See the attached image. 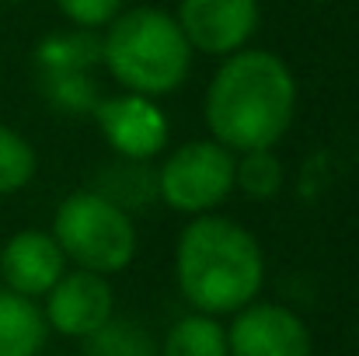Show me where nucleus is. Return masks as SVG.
<instances>
[{"mask_svg": "<svg viewBox=\"0 0 359 356\" xmlns=\"http://www.w3.org/2000/svg\"><path fill=\"white\" fill-rule=\"evenodd\" d=\"M206 126L227 150H272L297 116V77L290 63L269 49H241L224 56L206 88Z\"/></svg>", "mask_w": 359, "mask_h": 356, "instance_id": "1", "label": "nucleus"}, {"mask_svg": "<svg viewBox=\"0 0 359 356\" xmlns=\"http://www.w3.org/2000/svg\"><path fill=\"white\" fill-rule=\"evenodd\" d=\"M175 279L199 315H234L258 297L265 283L262 244L227 217H192L175 244Z\"/></svg>", "mask_w": 359, "mask_h": 356, "instance_id": "2", "label": "nucleus"}, {"mask_svg": "<svg viewBox=\"0 0 359 356\" xmlns=\"http://www.w3.org/2000/svg\"><path fill=\"white\" fill-rule=\"evenodd\" d=\"M98 56L122 91L147 98L175 95L192 70V46L185 42L175 14L161 7L119 11L105 25Z\"/></svg>", "mask_w": 359, "mask_h": 356, "instance_id": "3", "label": "nucleus"}, {"mask_svg": "<svg viewBox=\"0 0 359 356\" xmlns=\"http://www.w3.org/2000/svg\"><path fill=\"white\" fill-rule=\"evenodd\" d=\"M56 244L63 248L67 262L74 269H88L98 276L122 272L136 258V224L119 203L105 192L81 189L70 192L56 213H53V231Z\"/></svg>", "mask_w": 359, "mask_h": 356, "instance_id": "4", "label": "nucleus"}, {"mask_svg": "<svg viewBox=\"0 0 359 356\" xmlns=\"http://www.w3.org/2000/svg\"><path fill=\"white\" fill-rule=\"evenodd\" d=\"M234 150L217 140H189L157 171V196L185 217H203L224 206L234 192Z\"/></svg>", "mask_w": 359, "mask_h": 356, "instance_id": "5", "label": "nucleus"}, {"mask_svg": "<svg viewBox=\"0 0 359 356\" xmlns=\"http://www.w3.org/2000/svg\"><path fill=\"white\" fill-rule=\"evenodd\" d=\"M258 0H178L175 21L192 53L231 56L248 49L258 28Z\"/></svg>", "mask_w": 359, "mask_h": 356, "instance_id": "6", "label": "nucleus"}, {"mask_svg": "<svg viewBox=\"0 0 359 356\" xmlns=\"http://www.w3.org/2000/svg\"><path fill=\"white\" fill-rule=\"evenodd\" d=\"M95 122L105 143L126 161H150L164 150L171 122L161 112L157 98L122 91L95 105Z\"/></svg>", "mask_w": 359, "mask_h": 356, "instance_id": "7", "label": "nucleus"}, {"mask_svg": "<svg viewBox=\"0 0 359 356\" xmlns=\"http://www.w3.org/2000/svg\"><path fill=\"white\" fill-rule=\"evenodd\" d=\"M311 329L304 318L283 304L251 301L234 311L227 329V356H311Z\"/></svg>", "mask_w": 359, "mask_h": 356, "instance_id": "8", "label": "nucleus"}, {"mask_svg": "<svg viewBox=\"0 0 359 356\" xmlns=\"http://www.w3.org/2000/svg\"><path fill=\"white\" fill-rule=\"evenodd\" d=\"M46 325L67 339L95 336L116 315V294L105 276L88 269H67L46 294Z\"/></svg>", "mask_w": 359, "mask_h": 356, "instance_id": "9", "label": "nucleus"}, {"mask_svg": "<svg viewBox=\"0 0 359 356\" xmlns=\"http://www.w3.org/2000/svg\"><path fill=\"white\" fill-rule=\"evenodd\" d=\"M67 272V255L49 231H18L0 248L4 286L21 297H46L53 283Z\"/></svg>", "mask_w": 359, "mask_h": 356, "instance_id": "10", "label": "nucleus"}, {"mask_svg": "<svg viewBox=\"0 0 359 356\" xmlns=\"http://www.w3.org/2000/svg\"><path fill=\"white\" fill-rule=\"evenodd\" d=\"M46 315L32 297L0 286V356H39L46 346Z\"/></svg>", "mask_w": 359, "mask_h": 356, "instance_id": "11", "label": "nucleus"}, {"mask_svg": "<svg viewBox=\"0 0 359 356\" xmlns=\"http://www.w3.org/2000/svg\"><path fill=\"white\" fill-rule=\"evenodd\" d=\"M157 356H227V329L213 315H185L168 329Z\"/></svg>", "mask_w": 359, "mask_h": 356, "instance_id": "12", "label": "nucleus"}, {"mask_svg": "<svg viewBox=\"0 0 359 356\" xmlns=\"http://www.w3.org/2000/svg\"><path fill=\"white\" fill-rule=\"evenodd\" d=\"M234 189L255 203H269L283 192V161L276 150H244L234 157Z\"/></svg>", "mask_w": 359, "mask_h": 356, "instance_id": "13", "label": "nucleus"}, {"mask_svg": "<svg viewBox=\"0 0 359 356\" xmlns=\"http://www.w3.org/2000/svg\"><path fill=\"white\" fill-rule=\"evenodd\" d=\"M84 343H88V356H157L150 332L136 322H126V318L119 322L116 315Z\"/></svg>", "mask_w": 359, "mask_h": 356, "instance_id": "14", "label": "nucleus"}, {"mask_svg": "<svg viewBox=\"0 0 359 356\" xmlns=\"http://www.w3.org/2000/svg\"><path fill=\"white\" fill-rule=\"evenodd\" d=\"M35 147L11 126H0V196L21 192L35 178Z\"/></svg>", "mask_w": 359, "mask_h": 356, "instance_id": "15", "label": "nucleus"}, {"mask_svg": "<svg viewBox=\"0 0 359 356\" xmlns=\"http://www.w3.org/2000/svg\"><path fill=\"white\" fill-rule=\"evenodd\" d=\"M126 0H56L60 14L77 28H105Z\"/></svg>", "mask_w": 359, "mask_h": 356, "instance_id": "16", "label": "nucleus"}, {"mask_svg": "<svg viewBox=\"0 0 359 356\" xmlns=\"http://www.w3.org/2000/svg\"><path fill=\"white\" fill-rule=\"evenodd\" d=\"M311 4H328V0H311Z\"/></svg>", "mask_w": 359, "mask_h": 356, "instance_id": "17", "label": "nucleus"}, {"mask_svg": "<svg viewBox=\"0 0 359 356\" xmlns=\"http://www.w3.org/2000/svg\"><path fill=\"white\" fill-rule=\"evenodd\" d=\"M0 4H18V0H0Z\"/></svg>", "mask_w": 359, "mask_h": 356, "instance_id": "18", "label": "nucleus"}, {"mask_svg": "<svg viewBox=\"0 0 359 356\" xmlns=\"http://www.w3.org/2000/svg\"><path fill=\"white\" fill-rule=\"evenodd\" d=\"M356 343H359V322H356Z\"/></svg>", "mask_w": 359, "mask_h": 356, "instance_id": "19", "label": "nucleus"}]
</instances>
